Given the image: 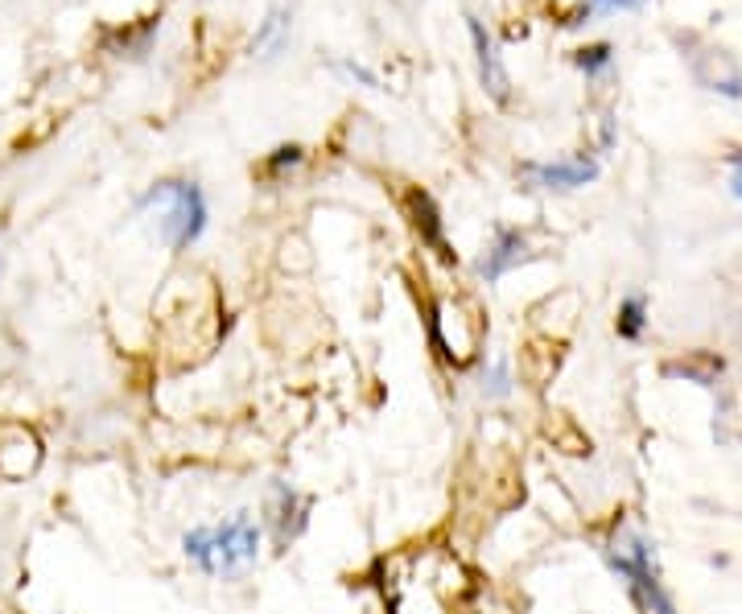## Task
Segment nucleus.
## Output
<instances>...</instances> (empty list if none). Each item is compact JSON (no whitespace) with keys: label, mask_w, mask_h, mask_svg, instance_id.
Returning <instances> with one entry per match:
<instances>
[{"label":"nucleus","mask_w":742,"mask_h":614,"mask_svg":"<svg viewBox=\"0 0 742 614\" xmlns=\"http://www.w3.org/2000/svg\"><path fill=\"white\" fill-rule=\"evenodd\" d=\"M260 524L252 512H236L223 524H198L182 536V557L207 578H240L260 557Z\"/></svg>","instance_id":"1"},{"label":"nucleus","mask_w":742,"mask_h":614,"mask_svg":"<svg viewBox=\"0 0 742 614\" xmlns=\"http://www.w3.org/2000/svg\"><path fill=\"white\" fill-rule=\"evenodd\" d=\"M574 63H578L581 70H586V75L594 79V75H602V70L611 66V46H602V42H598V46L578 50V54H574Z\"/></svg>","instance_id":"10"},{"label":"nucleus","mask_w":742,"mask_h":614,"mask_svg":"<svg viewBox=\"0 0 742 614\" xmlns=\"http://www.w3.org/2000/svg\"><path fill=\"white\" fill-rule=\"evenodd\" d=\"M614 330H619V339L635 342L640 335L647 330V297L644 293H631V297H623V306H619V314H614Z\"/></svg>","instance_id":"7"},{"label":"nucleus","mask_w":742,"mask_h":614,"mask_svg":"<svg viewBox=\"0 0 742 614\" xmlns=\"http://www.w3.org/2000/svg\"><path fill=\"white\" fill-rule=\"evenodd\" d=\"M611 557V569L628 582L631 599L640 602L647 614H677V602L673 594L664 590L661 582V569H656V557H652V545H647L644 536H631L628 545L619 552H607Z\"/></svg>","instance_id":"3"},{"label":"nucleus","mask_w":742,"mask_h":614,"mask_svg":"<svg viewBox=\"0 0 742 614\" xmlns=\"http://www.w3.org/2000/svg\"><path fill=\"white\" fill-rule=\"evenodd\" d=\"M470 21V42H474V54H479V79H483V87L491 91V99H508L512 96V79H508V70H503V58H500V46H495V37L483 30V21H474V17H467Z\"/></svg>","instance_id":"4"},{"label":"nucleus","mask_w":742,"mask_h":614,"mask_svg":"<svg viewBox=\"0 0 742 614\" xmlns=\"http://www.w3.org/2000/svg\"><path fill=\"white\" fill-rule=\"evenodd\" d=\"M730 195L742 202V153L734 157V162H730Z\"/></svg>","instance_id":"14"},{"label":"nucleus","mask_w":742,"mask_h":614,"mask_svg":"<svg viewBox=\"0 0 742 614\" xmlns=\"http://www.w3.org/2000/svg\"><path fill=\"white\" fill-rule=\"evenodd\" d=\"M297 162H302V149L285 145V149H276V157L269 162V169H285V165H297Z\"/></svg>","instance_id":"13"},{"label":"nucleus","mask_w":742,"mask_h":614,"mask_svg":"<svg viewBox=\"0 0 742 614\" xmlns=\"http://www.w3.org/2000/svg\"><path fill=\"white\" fill-rule=\"evenodd\" d=\"M141 207L162 210V235L174 252H186L207 231V198L194 182H157Z\"/></svg>","instance_id":"2"},{"label":"nucleus","mask_w":742,"mask_h":614,"mask_svg":"<svg viewBox=\"0 0 742 614\" xmlns=\"http://www.w3.org/2000/svg\"><path fill=\"white\" fill-rule=\"evenodd\" d=\"M520 260H528V240H524V231L500 227V231H495V243L487 248L483 264H479V273H483L487 281H500L508 268H516Z\"/></svg>","instance_id":"6"},{"label":"nucleus","mask_w":742,"mask_h":614,"mask_svg":"<svg viewBox=\"0 0 742 614\" xmlns=\"http://www.w3.org/2000/svg\"><path fill=\"white\" fill-rule=\"evenodd\" d=\"M524 174L541 186V190H578L586 182L598 178V162H549V165H524Z\"/></svg>","instance_id":"5"},{"label":"nucleus","mask_w":742,"mask_h":614,"mask_svg":"<svg viewBox=\"0 0 742 614\" xmlns=\"http://www.w3.org/2000/svg\"><path fill=\"white\" fill-rule=\"evenodd\" d=\"M483 392L491 401H503V396H512V368H508V359H495V368L487 372L483 380Z\"/></svg>","instance_id":"9"},{"label":"nucleus","mask_w":742,"mask_h":614,"mask_svg":"<svg viewBox=\"0 0 742 614\" xmlns=\"http://www.w3.org/2000/svg\"><path fill=\"white\" fill-rule=\"evenodd\" d=\"M647 0H586L581 4V17H594V13H635L644 9Z\"/></svg>","instance_id":"12"},{"label":"nucleus","mask_w":742,"mask_h":614,"mask_svg":"<svg viewBox=\"0 0 742 614\" xmlns=\"http://www.w3.org/2000/svg\"><path fill=\"white\" fill-rule=\"evenodd\" d=\"M290 30V17L285 13H273L264 21V30L257 33V50H281V37Z\"/></svg>","instance_id":"11"},{"label":"nucleus","mask_w":742,"mask_h":614,"mask_svg":"<svg viewBox=\"0 0 742 614\" xmlns=\"http://www.w3.org/2000/svg\"><path fill=\"white\" fill-rule=\"evenodd\" d=\"M408 210H413V223H417L421 240L434 243V248H446V243H441V219H437L429 195H408Z\"/></svg>","instance_id":"8"}]
</instances>
